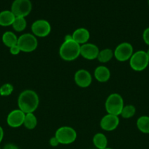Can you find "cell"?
Returning <instances> with one entry per match:
<instances>
[{
    "instance_id": "cell-21",
    "label": "cell",
    "mask_w": 149,
    "mask_h": 149,
    "mask_svg": "<svg viewBox=\"0 0 149 149\" xmlns=\"http://www.w3.org/2000/svg\"><path fill=\"white\" fill-rule=\"evenodd\" d=\"M114 52L111 49H104L102 50L99 51V55L96 59L100 63H108L113 58Z\"/></svg>"
},
{
    "instance_id": "cell-30",
    "label": "cell",
    "mask_w": 149,
    "mask_h": 149,
    "mask_svg": "<svg viewBox=\"0 0 149 149\" xmlns=\"http://www.w3.org/2000/svg\"><path fill=\"white\" fill-rule=\"evenodd\" d=\"M72 35L70 34H67L65 36H64V41H69L72 40Z\"/></svg>"
},
{
    "instance_id": "cell-26",
    "label": "cell",
    "mask_w": 149,
    "mask_h": 149,
    "mask_svg": "<svg viewBox=\"0 0 149 149\" xmlns=\"http://www.w3.org/2000/svg\"><path fill=\"white\" fill-rule=\"evenodd\" d=\"M10 52L12 55H18L21 51H20V49L19 48V47L18 46V45H14V46L11 47L10 48Z\"/></svg>"
},
{
    "instance_id": "cell-32",
    "label": "cell",
    "mask_w": 149,
    "mask_h": 149,
    "mask_svg": "<svg viewBox=\"0 0 149 149\" xmlns=\"http://www.w3.org/2000/svg\"><path fill=\"white\" fill-rule=\"evenodd\" d=\"M105 149H112V148H105Z\"/></svg>"
},
{
    "instance_id": "cell-1",
    "label": "cell",
    "mask_w": 149,
    "mask_h": 149,
    "mask_svg": "<svg viewBox=\"0 0 149 149\" xmlns=\"http://www.w3.org/2000/svg\"><path fill=\"white\" fill-rule=\"evenodd\" d=\"M39 98L36 92L32 90H26L18 96V105L20 110L25 113H34L39 106Z\"/></svg>"
},
{
    "instance_id": "cell-28",
    "label": "cell",
    "mask_w": 149,
    "mask_h": 149,
    "mask_svg": "<svg viewBox=\"0 0 149 149\" xmlns=\"http://www.w3.org/2000/svg\"><path fill=\"white\" fill-rule=\"evenodd\" d=\"M3 149H19V148L17 146L14 145V144L8 143L7 144V145L4 146V147L3 148Z\"/></svg>"
},
{
    "instance_id": "cell-7",
    "label": "cell",
    "mask_w": 149,
    "mask_h": 149,
    "mask_svg": "<svg viewBox=\"0 0 149 149\" xmlns=\"http://www.w3.org/2000/svg\"><path fill=\"white\" fill-rule=\"evenodd\" d=\"M32 8L30 0H15L12 4L11 11L15 17H25L29 15Z\"/></svg>"
},
{
    "instance_id": "cell-14",
    "label": "cell",
    "mask_w": 149,
    "mask_h": 149,
    "mask_svg": "<svg viewBox=\"0 0 149 149\" xmlns=\"http://www.w3.org/2000/svg\"><path fill=\"white\" fill-rule=\"evenodd\" d=\"M72 35L73 40L80 45L87 43L89 38H90V33L88 31V29H85V28L77 29Z\"/></svg>"
},
{
    "instance_id": "cell-8",
    "label": "cell",
    "mask_w": 149,
    "mask_h": 149,
    "mask_svg": "<svg viewBox=\"0 0 149 149\" xmlns=\"http://www.w3.org/2000/svg\"><path fill=\"white\" fill-rule=\"evenodd\" d=\"M132 45L128 42H123L119 44L115 47L114 52V57L117 61L120 62H125L131 58L134 53Z\"/></svg>"
},
{
    "instance_id": "cell-34",
    "label": "cell",
    "mask_w": 149,
    "mask_h": 149,
    "mask_svg": "<svg viewBox=\"0 0 149 149\" xmlns=\"http://www.w3.org/2000/svg\"><path fill=\"white\" fill-rule=\"evenodd\" d=\"M0 149H1V148H0Z\"/></svg>"
},
{
    "instance_id": "cell-31",
    "label": "cell",
    "mask_w": 149,
    "mask_h": 149,
    "mask_svg": "<svg viewBox=\"0 0 149 149\" xmlns=\"http://www.w3.org/2000/svg\"><path fill=\"white\" fill-rule=\"evenodd\" d=\"M146 54H147L148 58V60H149V48H148V49L147 52H146Z\"/></svg>"
},
{
    "instance_id": "cell-23",
    "label": "cell",
    "mask_w": 149,
    "mask_h": 149,
    "mask_svg": "<svg viewBox=\"0 0 149 149\" xmlns=\"http://www.w3.org/2000/svg\"><path fill=\"white\" fill-rule=\"evenodd\" d=\"M136 113V109L132 105L124 106L121 113V116L124 119H129L134 116Z\"/></svg>"
},
{
    "instance_id": "cell-6",
    "label": "cell",
    "mask_w": 149,
    "mask_h": 149,
    "mask_svg": "<svg viewBox=\"0 0 149 149\" xmlns=\"http://www.w3.org/2000/svg\"><path fill=\"white\" fill-rule=\"evenodd\" d=\"M18 46L23 52H32L37 49L38 42L36 36L32 33H24L18 39Z\"/></svg>"
},
{
    "instance_id": "cell-11",
    "label": "cell",
    "mask_w": 149,
    "mask_h": 149,
    "mask_svg": "<svg viewBox=\"0 0 149 149\" xmlns=\"http://www.w3.org/2000/svg\"><path fill=\"white\" fill-rule=\"evenodd\" d=\"M74 82L81 88L89 87L92 82V77L90 73L85 69H80L76 71L74 77Z\"/></svg>"
},
{
    "instance_id": "cell-25",
    "label": "cell",
    "mask_w": 149,
    "mask_h": 149,
    "mask_svg": "<svg viewBox=\"0 0 149 149\" xmlns=\"http://www.w3.org/2000/svg\"><path fill=\"white\" fill-rule=\"evenodd\" d=\"M143 39L145 43L149 46V27L145 29L143 33Z\"/></svg>"
},
{
    "instance_id": "cell-20",
    "label": "cell",
    "mask_w": 149,
    "mask_h": 149,
    "mask_svg": "<svg viewBox=\"0 0 149 149\" xmlns=\"http://www.w3.org/2000/svg\"><path fill=\"white\" fill-rule=\"evenodd\" d=\"M37 125V119L34 113H26L23 125L28 130H34Z\"/></svg>"
},
{
    "instance_id": "cell-9",
    "label": "cell",
    "mask_w": 149,
    "mask_h": 149,
    "mask_svg": "<svg viewBox=\"0 0 149 149\" xmlns=\"http://www.w3.org/2000/svg\"><path fill=\"white\" fill-rule=\"evenodd\" d=\"M32 34L38 37H45L51 31V26L49 22L45 20H37L32 25Z\"/></svg>"
},
{
    "instance_id": "cell-17",
    "label": "cell",
    "mask_w": 149,
    "mask_h": 149,
    "mask_svg": "<svg viewBox=\"0 0 149 149\" xmlns=\"http://www.w3.org/2000/svg\"><path fill=\"white\" fill-rule=\"evenodd\" d=\"M18 39L17 36L12 31H6L2 35L3 43L9 48L17 45Z\"/></svg>"
},
{
    "instance_id": "cell-13",
    "label": "cell",
    "mask_w": 149,
    "mask_h": 149,
    "mask_svg": "<svg viewBox=\"0 0 149 149\" xmlns=\"http://www.w3.org/2000/svg\"><path fill=\"white\" fill-rule=\"evenodd\" d=\"M119 125L118 116L109 114L104 116L100 121V127L105 131H112L116 129Z\"/></svg>"
},
{
    "instance_id": "cell-29",
    "label": "cell",
    "mask_w": 149,
    "mask_h": 149,
    "mask_svg": "<svg viewBox=\"0 0 149 149\" xmlns=\"http://www.w3.org/2000/svg\"><path fill=\"white\" fill-rule=\"evenodd\" d=\"M3 138H4V130H3L2 127L0 126V143L2 141Z\"/></svg>"
},
{
    "instance_id": "cell-3",
    "label": "cell",
    "mask_w": 149,
    "mask_h": 149,
    "mask_svg": "<svg viewBox=\"0 0 149 149\" xmlns=\"http://www.w3.org/2000/svg\"><path fill=\"white\" fill-rule=\"evenodd\" d=\"M124 106L123 97L118 93L110 94L105 101V109L109 114L119 116L121 115Z\"/></svg>"
},
{
    "instance_id": "cell-18",
    "label": "cell",
    "mask_w": 149,
    "mask_h": 149,
    "mask_svg": "<svg viewBox=\"0 0 149 149\" xmlns=\"http://www.w3.org/2000/svg\"><path fill=\"white\" fill-rule=\"evenodd\" d=\"M93 143L96 148L105 149L108 146V139L103 133H96L93 138Z\"/></svg>"
},
{
    "instance_id": "cell-27",
    "label": "cell",
    "mask_w": 149,
    "mask_h": 149,
    "mask_svg": "<svg viewBox=\"0 0 149 149\" xmlns=\"http://www.w3.org/2000/svg\"><path fill=\"white\" fill-rule=\"evenodd\" d=\"M49 144L51 146L56 147V146H58L59 145L60 143H59V142L58 141V140L56 139V138L54 136V137H53V138H51V139H50Z\"/></svg>"
},
{
    "instance_id": "cell-19",
    "label": "cell",
    "mask_w": 149,
    "mask_h": 149,
    "mask_svg": "<svg viewBox=\"0 0 149 149\" xmlns=\"http://www.w3.org/2000/svg\"><path fill=\"white\" fill-rule=\"evenodd\" d=\"M137 127L141 132L149 134V116H142L137 120Z\"/></svg>"
},
{
    "instance_id": "cell-4",
    "label": "cell",
    "mask_w": 149,
    "mask_h": 149,
    "mask_svg": "<svg viewBox=\"0 0 149 149\" xmlns=\"http://www.w3.org/2000/svg\"><path fill=\"white\" fill-rule=\"evenodd\" d=\"M55 137L60 144L69 145L75 141L77 132L71 127L64 126L59 127L56 131Z\"/></svg>"
},
{
    "instance_id": "cell-22",
    "label": "cell",
    "mask_w": 149,
    "mask_h": 149,
    "mask_svg": "<svg viewBox=\"0 0 149 149\" xmlns=\"http://www.w3.org/2000/svg\"><path fill=\"white\" fill-rule=\"evenodd\" d=\"M13 29L17 32H21L26 28V20L25 17H15L13 25Z\"/></svg>"
},
{
    "instance_id": "cell-16",
    "label": "cell",
    "mask_w": 149,
    "mask_h": 149,
    "mask_svg": "<svg viewBox=\"0 0 149 149\" xmlns=\"http://www.w3.org/2000/svg\"><path fill=\"white\" fill-rule=\"evenodd\" d=\"M15 16L11 10H4L0 13V26H12L14 22Z\"/></svg>"
},
{
    "instance_id": "cell-2",
    "label": "cell",
    "mask_w": 149,
    "mask_h": 149,
    "mask_svg": "<svg viewBox=\"0 0 149 149\" xmlns=\"http://www.w3.org/2000/svg\"><path fill=\"white\" fill-rule=\"evenodd\" d=\"M59 55L64 61H74L80 55V45L73 39L64 41L59 48Z\"/></svg>"
},
{
    "instance_id": "cell-15",
    "label": "cell",
    "mask_w": 149,
    "mask_h": 149,
    "mask_svg": "<svg viewBox=\"0 0 149 149\" xmlns=\"http://www.w3.org/2000/svg\"><path fill=\"white\" fill-rule=\"evenodd\" d=\"M93 75L95 79L99 82H107L110 78V71L108 67L105 65H99L96 68Z\"/></svg>"
},
{
    "instance_id": "cell-33",
    "label": "cell",
    "mask_w": 149,
    "mask_h": 149,
    "mask_svg": "<svg viewBox=\"0 0 149 149\" xmlns=\"http://www.w3.org/2000/svg\"><path fill=\"white\" fill-rule=\"evenodd\" d=\"M148 5H149V0H148Z\"/></svg>"
},
{
    "instance_id": "cell-5",
    "label": "cell",
    "mask_w": 149,
    "mask_h": 149,
    "mask_svg": "<svg viewBox=\"0 0 149 149\" xmlns=\"http://www.w3.org/2000/svg\"><path fill=\"white\" fill-rule=\"evenodd\" d=\"M149 64V60L146 52L138 50L134 52L129 59V65L131 69L135 71H142L145 69Z\"/></svg>"
},
{
    "instance_id": "cell-12",
    "label": "cell",
    "mask_w": 149,
    "mask_h": 149,
    "mask_svg": "<svg viewBox=\"0 0 149 149\" xmlns=\"http://www.w3.org/2000/svg\"><path fill=\"white\" fill-rule=\"evenodd\" d=\"M99 49L94 44L86 43L80 45V55L86 60L96 59L99 55Z\"/></svg>"
},
{
    "instance_id": "cell-10",
    "label": "cell",
    "mask_w": 149,
    "mask_h": 149,
    "mask_svg": "<svg viewBox=\"0 0 149 149\" xmlns=\"http://www.w3.org/2000/svg\"><path fill=\"white\" fill-rule=\"evenodd\" d=\"M26 113L20 109H15L10 112L7 118V123L10 127L17 128L23 125Z\"/></svg>"
},
{
    "instance_id": "cell-24",
    "label": "cell",
    "mask_w": 149,
    "mask_h": 149,
    "mask_svg": "<svg viewBox=\"0 0 149 149\" xmlns=\"http://www.w3.org/2000/svg\"><path fill=\"white\" fill-rule=\"evenodd\" d=\"M13 86L11 84H4L0 87V95L1 96H9L13 92Z\"/></svg>"
}]
</instances>
